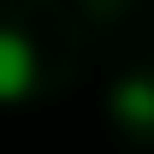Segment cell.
Instances as JSON below:
<instances>
[{
	"label": "cell",
	"mask_w": 154,
	"mask_h": 154,
	"mask_svg": "<svg viewBox=\"0 0 154 154\" xmlns=\"http://www.w3.org/2000/svg\"><path fill=\"white\" fill-rule=\"evenodd\" d=\"M36 89V48L18 30H0V101H24Z\"/></svg>",
	"instance_id": "6da1fadb"
},
{
	"label": "cell",
	"mask_w": 154,
	"mask_h": 154,
	"mask_svg": "<svg viewBox=\"0 0 154 154\" xmlns=\"http://www.w3.org/2000/svg\"><path fill=\"white\" fill-rule=\"evenodd\" d=\"M113 119L125 131H154V83L148 77H119L113 83Z\"/></svg>",
	"instance_id": "7a4b0ae2"
}]
</instances>
